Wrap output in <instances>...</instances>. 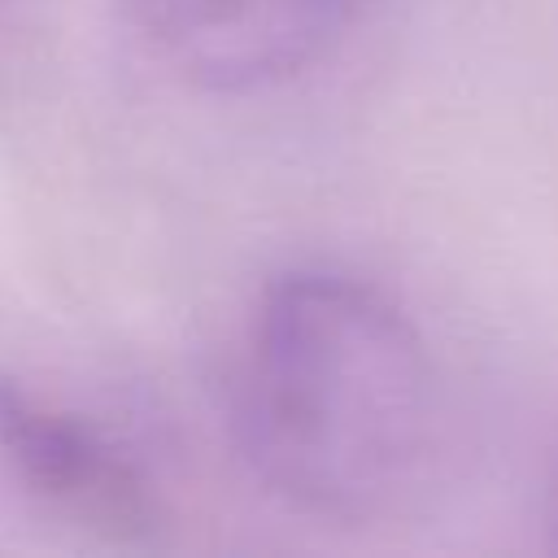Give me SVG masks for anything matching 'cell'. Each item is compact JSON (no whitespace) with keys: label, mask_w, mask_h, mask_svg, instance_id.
I'll return each mask as SVG.
<instances>
[{"label":"cell","mask_w":558,"mask_h":558,"mask_svg":"<svg viewBox=\"0 0 558 558\" xmlns=\"http://www.w3.org/2000/svg\"><path fill=\"white\" fill-rule=\"evenodd\" d=\"M0 458L44 510L113 536L144 541L161 510L140 466L87 418L0 379Z\"/></svg>","instance_id":"3957f363"},{"label":"cell","mask_w":558,"mask_h":558,"mask_svg":"<svg viewBox=\"0 0 558 558\" xmlns=\"http://www.w3.org/2000/svg\"><path fill=\"white\" fill-rule=\"evenodd\" d=\"M366 0H135L153 52L205 92H262L305 74Z\"/></svg>","instance_id":"7a4b0ae2"},{"label":"cell","mask_w":558,"mask_h":558,"mask_svg":"<svg viewBox=\"0 0 558 558\" xmlns=\"http://www.w3.org/2000/svg\"><path fill=\"white\" fill-rule=\"evenodd\" d=\"M235 414L262 484L327 523L401 510L440 449V379L418 327L344 270H292L266 288Z\"/></svg>","instance_id":"6da1fadb"}]
</instances>
